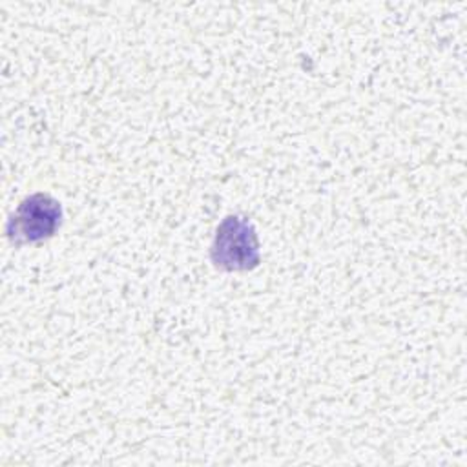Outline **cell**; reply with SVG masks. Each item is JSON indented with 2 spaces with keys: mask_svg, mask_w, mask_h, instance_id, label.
<instances>
[{
  "mask_svg": "<svg viewBox=\"0 0 467 467\" xmlns=\"http://www.w3.org/2000/svg\"><path fill=\"white\" fill-rule=\"evenodd\" d=\"M212 261L221 270H252L259 265V241L252 223L239 215L224 217L215 232Z\"/></svg>",
  "mask_w": 467,
  "mask_h": 467,
  "instance_id": "cell-1",
  "label": "cell"
},
{
  "mask_svg": "<svg viewBox=\"0 0 467 467\" xmlns=\"http://www.w3.org/2000/svg\"><path fill=\"white\" fill-rule=\"evenodd\" d=\"M62 221V206L47 193L26 197L7 221L5 232L11 243H36L51 237Z\"/></svg>",
  "mask_w": 467,
  "mask_h": 467,
  "instance_id": "cell-2",
  "label": "cell"
}]
</instances>
